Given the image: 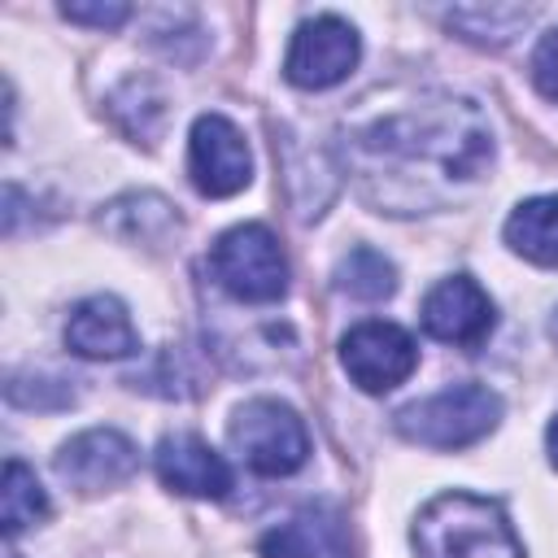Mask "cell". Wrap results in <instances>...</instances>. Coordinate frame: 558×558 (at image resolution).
Segmentation results:
<instances>
[{"label": "cell", "mask_w": 558, "mask_h": 558, "mask_svg": "<svg viewBox=\"0 0 558 558\" xmlns=\"http://www.w3.org/2000/svg\"><path fill=\"white\" fill-rule=\"evenodd\" d=\"M501 418V397L488 384H453L397 410V432L423 449H466L484 440Z\"/></svg>", "instance_id": "3"}, {"label": "cell", "mask_w": 558, "mask_h": 558, "mask_svg": "<svg viewBox=\"0 0 558 558\" xmlns=\"http://www.w3.org/2000/svg\"><path fill=\"white\" fill-rule=\"evenodd\" d=\"M493 126L475 100L427 96L366 122L349 140V166L379 214H427L493 170Z\"/></svg>", "instance_id": "1"}, {"label": "cell", "mask_w": 558, "mask_h": 558, "mask_svg": "<svg viewBox=\"0 0 558 558\" xmlns=\"http://www.w3.org/2000/svg\"><path fill=\"white\" fill-rule=\"evenodd\" d=\"M48 514V493L35 480V471L17 458L4 462V484H0V519H4V536L13 541L17 532L35 527Z\"/></svg>", "instance_id": "15"}, {"label": "cell", "mask_w": 558, "mask_h": 558, "mask_svg": "<svg viewBox=\"0 0 558 558\" xmlns=\"http://www.w3.org/2000/svg\"><path fill=\"white\" fill-rule=\"evenodd\" d=\"M340 366L362 392H392L418 366L414 336L388 318H366L340 336Z\"/></svg>", "instance_id": "7"}, {"label": "cell", "mask_w": 558, "mask_h": 558, "mask_svg": "<svg viewBox=\"0 0 558 558\" xmlns=\"http://www.w3.org/2000/svg\"><path fill=\"white\" fill-rule=\"evenodd\" d=\"M113 118L126 126V135H135V140H153L157 135V126L166 122V96H161V87L153 83V78H126L118 92H113Z\"/></svg>", "instance_id": "16"}, {"label": "cell", "mask_w": 558, "mask_h": 558, "mask_svg": "<svg viewBox=\"0 0 558 558\" xmlns=\"http://www.w3.org/2000/svg\"><path fill=\"white\" fill-rule=\"evenodd\" d=\"M336 288L357 296V301H384L397 288V270L379 248H353L340 266H336Z\"/></svg>", "instance_id": "17"}, {"label": "cell", "mask_w": 558, "mask_h": 558, "mask_svg": "<svg viewBox=\"0 0 558 558\" xmlns=\"http://www.w3.org/2000/svg\"><path fill=\"white\" fill-rule=\"evenodd\" d=\"M357 57H362L357 31L336 13H318V17L296 26V35L288 44V57H283V78L292 87L323 92V87L344 83L353 74Z\"/></svg>", "instance_id": "6"}, {"label": "cell", "mask_w": 558, "mask_h": 558, "mask_svg": "<svg viewBox=\"0 0 558 558\" xmlns=\"http://www.w3.org/2000/svg\"><path fill=\"white\" fill-rule=\"evenodd\" d=\"M545 449H549V462L558 466V414H554V423H549V432H545Z\"/></svg>", "instance_id": "21"}, {"label": "cell", "mask_w": 558, "mask_h": 558, "mask_svg": "<svg viewBox=\"0 0 558 558\" xmlns=\"http://www.w3.org/2000/svg\"><path fill=\"white\" fill-rule=\"evenodd\" d=\"M418 558H523V545L501 510V501L480 493H440L414 519Z\"/></svg>", "instance_id": "2"}, {"label": "cell", "mask_w": 558, "mask_h": 558, "mask_svg": "<svg viewBox=\"0 0 558 558\" xmlns=\"http://www.w3.org/2000/svg\"><path fill=\"white\" fill-rule=\"evenodd\" d=\"M231 445L240 449L248 471L270 475V480L301 471L305 458H310V432H305L301 414L292 405L275 401V397H253L235 410Z\"/></svg>", "instance_id": "5"}, {"label": "cell", "mask_w": 558, "mask_h": 558, "mask_svg": "<svg viewBox=\"0 0 558 558\" xmlns=\"http://www.w3.org/2000/svg\"><path fill=\"white\" fill-rule=\"evenodd\" d=\"M209 275L227 296L248 305H270L288 292V257L275 231L262 222H240L222 231L209 248Z\"/></svg>", "instance_id": "4"}, {"label": "cell", "mask_w": 558, "mask_h": 558, "mask_svg": "<svg viewBox=\"0 0 558 558\" xmlns=\"http://www.w3.org/2000/svg\"><path fill=\"white\" fill-rule=\"evenodd\" d=\"M153 466H157V475H161V484L170 493L201 497V501H218V497L231 493V466H227V458L214 453L192 432L161 436V445L153 453Z\"/></svg>", "instance_id": "11"}, {"label": "cell", "mask_w": 558, "mask_h": 558, "mask_svg": "<svg viewBox=\"0 0 558 558\" xmlns=\"http://www.w3.org/2000/svg\"><path fill=\"white\" fill-rule=\"evenodd\" d=\"M262 558H349L344 514L327 501H314L262 536Z\"/></svg>", "instance_id": "13"}, {"label": "cell", "mask_w": 558, "mask_h": 558, "mask_svg": "<svg viewBox=\"0 0 558 558\" xmlns=\"http://www.w3.org/2000/svg\"><path fill=\"white\" fill-rule=\"evenodd\" d=\"M527 22H532V9H514V4H488V9L471 4L449 13V26H458L462 39H475V44H510Z\"/></svg>", "instance_id": "18"}, {"label": "cell", "mask_w": 558, "mask_h": 558, "mask_svg": "<svg viewBox=\"0 0 558 558\" xmlns=\"http://www.w3.org/2000/svg\"><path fill=\"white\" fill-rule=\"evenodd\" d=\"M65 344L78 357L109 362V357H131L140 349V331H135L126 305L113 292H96V296H83L70 310V318H65Z\"/></svg>", "instance_id": "12"}, {"label": "cell", "mask_w": 558, "mask_h": 558, "mask_svg": "<svg viewBox=\"0 0 558 558\" xmlns=\"http://www.w3.org/2000/svg\"><path fill=\"white\" fill-rule=\"evenodd\" d=\"M532 83L545 100H558V26L545 31L536 52H532Z\"/></svg>", "instance_id": "19"}, {"label": "cell", "mask_w": 558, "mask_h": 558, "mask_svg": "<svg viewBox=\"0 0 558 558\" xmlns=\"http://www.w3.org/2000/svg\"><path fill=\"white\" fill-rule=\"evenodd\" d=\"M187 174L201 196H235L253 179L244 131L222 113H201L187 135Z\"/></svg>", "instance_id": "8"}, {"label": "cell", "mask_w": 558, "mask_h": 558, "mask_svg": "<svg viewBox=\"0 0 558 558\" xmlns=\"http://www.w3.org/2000/svg\"><path fill=\"white\" fill-rule=\"evenodd\" d=\"M126 4H61V17L65 22H83V26H100V31H113L126 22Z\"/></svg>", "instance_id": "20"}, {"label": "cell", "mask_w": 558, "mask_h": 558, "mask_svg": "<svg viewBox=\"0 0 558 558\" xmlns=\"http://www.w3.org/2000/svg\"><path fill=\"white\" fill-rule=\"evenodd\" d=\"M506 244L519 257L558 270V192L514 205V214L506 218Z\"/></svg>", "instance_id": "14"}, {"label": "cell", "mask_w": 558, "mask_h": 558, "mask_svg": "<svg viewBox=\"0 0 558 558\" xmlns=\"http://www.w3.org/2000/svg\"><path fill=\"white\" fill-rule=\"evenodd\" d=\"M493 323H497V310L471 275H449L423 296V331L440 344L475 349L480 340H488Z\"/></svg>", "instance_id": "10"}, {"label": "cell", "mask_w": 558, "mask_h": 558, "mask_svg": "<svg viewBox=\"0 0 558 558\" xmlns=\"http://www.w3.org/2000/svg\"><path fill=\"white\" fill-rule=\"evenodd\" d=\"M140 471V449L118 427H92L61 445L57 475L78 493H109Z\"/></svg>", "instance_id": "9"}]
</instances>
